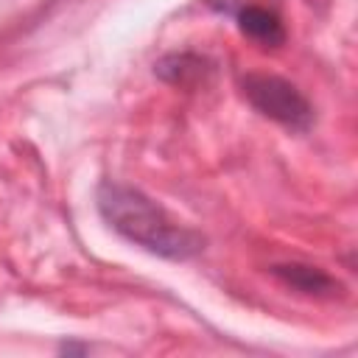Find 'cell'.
Returning a JSON list of instances; mask_svg holds the SVG:
<instances>
[{
  "instance_id": "cell-1",
  "label": "cell",
  "mask_w": 358,
  "mask_h": 358,
  "mask_svg": "<svg viewBox=\"0 0 358 358\" xmlns=\"http://www.w3.org/2000/svg\"><path fill=\"white\" fill-rule=\"evenodd\" d=\"M95 204L101 218L117 235L151 255H159L165 260H190L204 252L207 241L201 232L171 221L168 213L137 187L106 179L95 190Z\"/></svg>"
},
{
  "instance_id": "cell-7",
  "label": "cell",
  "mask_w": 358,
  "mask_h": 358,
  "mask_svg": "<svg viewBox=\"0 0 358 358\" xmlns=\"http://www.w3.org/2000/svg\"><path fill=\"white\" fill-rule=\"evenodd\" d=\"M59 350H62V352H87L90 347H87V344H73V341L67 344V341H64V344H62Z\"/></svg>"
},
{
  "instance_id": "cell-3",
  "label": "cell",
  "mask_w": 358,
  "mask_h": 358,
  "mask_svg": "<svg viewBox=\"0 0 358 358\" xmlns=\"http://www.w3.org/2000/svg\"><path fill=\"white\" fill-rule=\"evenodd\" d=\"M215 64L196 53V50H176V53H165L157 64H154V76L162 78L165 84L171 87H179V90H196V87H204L213 76Z\"/></svg>"
},
{
  "instance_id": "cell-2",
  "label": "cell",
  "mask_w": 358,
  "mask_h": 358,
  "mask_svg": "<svg viewBox=\"0 0 358 358\" xmlns=\"http://www.w3.org/2000/svg\"><path fill=\"white\" fill-rule=\"evenodd\" d=\"M241 90L252 109L263 117L291 131H308L313 126V106L291 81L268 73H246L241 78Z\"/></svg>"
},
{
  "instance_id": "cell-5",
  "label": "cell",
  "mask_w": 358,
  "mask_h": 358,
  "mask_svg": "<svg viewBox=\"0 0 358 358\" xmlns=\"http://www.w3.org/2000/svg\"><path fill=\"white\" fill-rule=\"evenodd\" d=\"M232 20L238 22V31L243 36H249L252 42H257L263 48H280L285 42V25L274 6H266V3L246 6Z\"/></svg>"
},
{
  "instance_id": "cell-6",
  "label": "cell",
  "mask_w": 358,
  "mask_h": 358,
  "mask_svg": "<svg viewBox=\"0 0 358 358\" xmlns=\"http://www.w3.org/2000/svg\"><path fill=\"white\" fill-rule=\"evenodd\" d=\"M201 3L207 8H213V11H218V14H227V17H235L246 6H257V3H266L268 6V0H201Z\"/></svg>"
},
{
  "instance_id": "cell-4",
  "label": "cell",
  "mask_w": 358,
  "mask_h": 358,
  "mask_svg": "<svg viewBox=\"0 0 358 358\" xmlns=\"http://www.w3.org/2000/svg\"><path fill=\"white\" fill-rule=\"evenodd\" d=\"M268 271L282 285H288L305 296H338L341 294V282L336 277H330L324 268H316L308 263H274Z\"/></svg>"
}]
</instances>
